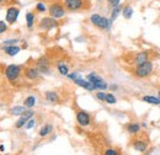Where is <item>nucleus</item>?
I'll list each match as a JSON object with an SVG mask.
<instances>
[{"label":"nucleus","mask_w":160,"mask_h":155,"mask_svg":"<svg viewBox=\"0 0 160 155\" xmlns=\"http://www.w3.org/2000/svg\"><path fill=\"white\" fill-rule=\"evenodd\" d=\"M4 52L6 53V54H9V56H11V57H14V56H16L19 52H20V47H18L16 44H11V46H5V48H4Z\"/></svg>","instance_id":"nucleus-16"},{"label":"nucleus","mask_w":160,"mask_h":155,"mask_svg":"<svg viewBox=\"0 0 160 155\" xmlns=\"http://www.w3.org/2000/svg\"><path fill=\"white\" fill-rule=\"evenodd\" d=\"M57 26H58L57 19H54L52 16L51 18H43L40 21V25H38V27L43 31H49V30H52V28H54Z\"/></svg>","instance_id":"nucleus-6"},{"label":"nucleus","mask_w":160,"mask_h":155,"mask_svg":"<svg viewBox=\"0 0 160 155\" xmlns=\"http://www.w3.org/2000/svg\"><path fill=\"white\" fill-rule=\"evenodd\" d=\"M18 42H19L18 39H8V41H4V44L5 46H11V44H15Z\"/></svg>","instance_id":"nucleus-34"},{"label":"nucleus","mask_w":160,"mask_h":155,"mask_svg":"<svg viewBox=\"0 0 160 155\" xmlns=\"http://www.w3.org/2000/svg\"><path fill=\"white\" fill-rule=\"evenodd\" d=\"M33 115H35V112H33L32 110H27V111H25V112L21 115L20 119L15 123V127H16V128H22V127L27 123V121H28L30 118L33 117Z\"/></svg>","instance_id":"nucleus-10"},{"label":"nucleus","mask_w":160,"mask_h":155,"mask_svg":"<svg viewBox=\"0 0 160 155\" xmlns=\"http://www.w3.org/2000/svg\"><path fill=\"white\" fill-rule=\"evenodd\" d=\"M74 82L77 84V85H79L81 86L82 89H85V90H89V91H92V90H96L95 89V86H94V84L90 81V80H85V79H82V78H79V79H77V80H74Z\"/></svg>","instance_id":"nucleus-11"},{"label":"nucleus","mask_w":160,"mask_h":155,"mask_svg":"<svg viewBox=\"0 0 160 155\" xmlns=\"http://www.w3.org/2000/svg\"><path fill=\"white\" fill-rule=\"evenodd\" d=\"M122 15H123V18L124 19H131L132 16H133V9H132V6H124L123 9H122Z\"/></svg>","instance_id":"nucleus-23"},{"label":"nucleus","mask_w":160,"mask_h":155,"mask_svg":"<svg viewBox=\"0 0 160 155\" xmlns=\"http://www.w3.org/2000/svg\"><path fill=\"white\" fill-rule=\"evenodd\" d=\"M37 67H38V70L41 73H46V74L49 73V63H48V59L46 57H42V58L38 59Z\"/></svg>","instance_id":"nucleus-13"},{"label":"nucleus","mask_w":160,"mask_h":155,"mask_svg":"<svg viewBox=\"0 0 160 155\" xmlns=\"http://www.w3.org/2000/svg\"><path fill=\"white\" fill-rule=\"evenodd\" d=\"M48 11H49V15L52 18H54V19L57 20L64 18V15H65V8L62 6L60 4H52L49 6Z\"/></svg>","instance_id":"nucleus-5"},{"label":"nucleus","mask_w":160,"mask_h":155,"mask_svg":"<svg viewBox=\"0 0 160 155\" xmlns=\"http://www.w3.org/2000/svg\"><path fill=\"white\" fill-rule=\"evenodd\" d=\"M26 107L25 106H15V107H12L11 108V115H14V116H21L26 110H25Z\"/></svg>","instance_id":"nucleus-24"},{"label":"nucleus","mask_w":160,"mask_h":155,"mask_svg":"<svg viewBox=\"0 0 160 155\" xmlns=\"http://www.w3.org/2000/svg\"><path fill=\"white\" fill-rule=\"evenodd\" d=\"M90 21H91V23L94 26L99 27L101 30H110L111 28V25H112V21L111 20L106 19V18L101 16L99 14H92L90 16Z\"/></svg>","instance_id":"nucleus-2"},{"label":"nucleus","mask_w":160,"mask_h":155,"mask_svg":"<svg viewBox=\"0 0 160 155\" xmlns=\"http://www.w3.org/2000/svg\"><path fill=\"white\" fill-rule=\"evenodd\" d=\"M40 70H38V68H27L26 70H25V77L27 78L28 80H36V79H38L40 78Z\"/></svg>","instance_id":"nucleus-12"},{"label":"nucleus","mask_w":160,"mask_h":155,"mask_svg":"<svg viewBox=\"0 0 160 155\" xmlns=\"http://www.w3.org/2000/svg\"><path fill=\"white\" fill-rule=\"evenodd\" d=\"M21 75V67L20 65H16V64H11V65H8L6 69H5V77L9 81H16Z\"/></svg>","instance_id":"nucleus-3"},{"label":"nucleus","mask_w":160,"mask_h":155,"mask_svg":"<svg viewBox=\"0 0 160 155\" xmlns=\"http://www.w3.org/2000/svg\"><path fill=\"white\" fill-rule=\"evenodd\" d=\"M139 129H140V126L138 123H129L127 126V132L129 134H137L139 132Z\"/></svg>","instance_id":"nucleus-20"},{"label":"nucleus","mask_w":160,"mask_h":155,"mask_svg":"<svg viewBox=\"0 0 160 155\" xmlns=\"http://www.w3.org/2000/svg\"><path fill=\"white\" fill-rule=\"evenodd\" d=\"M88 80H90L92 84H94V86H95V89L96 90H106L107 88H108V85L106 84V81L105 80H102L96 73H90L88 77H86Z\"/></svg>","instance_id":"nucleus-4"},{"label":"nucleus","mask_w":160,"mask_h":155,"mask_svg":"<svg viewBox=\"0 0 160 155\" xmlns=\"http://www.w3.org/2000/svg\"><path fill=\"white\" fill-rule=\"evenodd\" d=\"M108 1V4L112 6V8H115V6H117V5H120V1L121 0H107Z\"/></svg>","instance_id":"nucleus-35"},{"label":"nucleus","mask_w":160,"mask_h":155,"mask_svg":"<svg viewBox=\"0 0 160 155\" xmlns=\"http://www.w3.org/2000/svg\"><path fill=\"white\" fill-rule=\"evenodd\" d=\"M4 1H5V0H0V4H1V2H4Z\"/></svg>","instance_id":"nucleus-38"},{"label":"nucleus","mask_w":160,"mask_h":155,"mask_svg":"<svg viewBox=\"0 0 160 155\" xmlns=\"http://www.w3.org/2000/svg\"><path fill=\"white\" fill-rule=\"evenodd\" d=\"M120 12H122V9H121L120 5H117V6H115V8L112 9V12H111V21H112V22L117 19V16L120 15Z\"/></svg>","instance_id":"nucleus-26"},{"label":"nucleus","mask_w":160,"mask_h":155,"mask_svg":"<svg viewBox=\"0 0 160 155\" xmlns=\"http://www.w3.org/2000/svg\"><path fill=\"white\" fill-rule=\"evenodd\" d=\"M99 1H101V0H99Z\"/></svg>","instance_id":"nucleus-40"},{"label":"nucleus","mask_w":160,"mask_h":155,"mask_svg":"<svg viewBox=\"0 0 160 155\" xmlns=\"http://www.w3.org/2000/svg\"><path fill=\"white\" fill-rule=\"evenodd\" d=\"M68 78H69V79H72V80L74 81V80H77V79L81 78V75H80L79 72H74V73H72V74H68Z\"/></svg>","instance_id":"nucleus-30"},{"label":"nucleus","mask_w":160,"mask_h":155,"mask_svg":"<svg viewBox=\"0 0 160 155\" xmlns=\"http://www.w3.org/2000/svg\"><path fill=\"white\" fill-rule=\"evenodd\" d=\"M77 122H78V124L81 126V127H88L91 123V117H90V115L88 112H85V111H79L77 113Z\"/></svg>","instance_id":"nucleus-8"},{"label":"nucleus","mask_w":160,"mask_h":155,"mask_svg":"<svg viewBox=\"0 0 160 155\" xmlns=\"http://www.w3.org/2000/svg\"><path fill=\"white\" fill-rule=\"evenodd\" d=\"M142 100L149 105H155V106H159L160 105V97L152 96V95H147V96H143Z\"/></svg>","instance_id":"nucleus-17"},{"label":"nucleus","mask_w":160,"mask_h":155,"mask_svg":"<svg viewBox=\"0 0 160 155\" xmlns=\"http://www.w3.org/2000/svg\"><path fill=\"white\" fill-rule=\"evenodd\" d=\"M133 148H134L136 150L140 152V153H144V152H147V149H148V144H147L145 140L137 139V140H134V143H133Z\"/></svg>","instance_id":"nucleus-14"},{"label":"nucleus","mask_w":160,"mask_h":155,"mask_svg":"<svg viewBox=\"0 0 160 155\" xmlns=\"http://www.w3.org/2000/svg\"><path fill=\"white\" fill-rule=\"evenodd\" d=\"M19 14H20V10L15 6H10L6 11V22L8 23H14L16 22V20L19 18Z\"/></svg>","instance_id":"nucleus-9"},{"label":"nucleus","mask_w":160,"mask_h":155,"mask_svg":"<svg viewBox=\"0 0 160 155\" xmlns=\"http://www.w3.org/2000/svg\"><path fill=\"white\" fill-rule=\"evenodd\" d=\"M35 105H36V97L35 96L26 97L25 101H23V106H25L26 108H32Z\"/></svg>","instance_id":"nucleus-22"},{"label":"nucleus","mask_w":160,"mask_h":155,"mask_svg":"<svg viewBox=\"0 0 160 155\" xmlns=\"http://www.w3.org/2000/svg\"><path fill=\"white\" fill-rule=\"evenodd\" d=\"M5 150V148H4V145H0V152H4Z\"/></svg>","instance_id":"nucleus-36"},{"label":"nucleus","mask_w":160,"mask_h":155,"mask_svg":"<svg viewBox=\"0 0 160 155\" xmlns=\"http://www.w3.org/2000/svg\"><path fill=\"white\" fill-rule=\"evenodd\" d=\"M152 73H153V63L150 60H147L142 64H138L134 69V75L140 79L149 77Z\"/></svg>","instance_id":"nucleus-1"},{"label":"nucleus","mask_w":160,"mask_h":155,"mask_svg":"<svg viewBox=\"0 0 160 155\" xmlns=\"http://www.w3.org/2000/svg\"><path fill=\"white\" fill-rule=\"evenodd\" d=\"M26 21H27V27L28 28H32L33 27V23H35V15L32 12H27L26 14Z\"/></svg>","instance_id":"nucleus-25"},{"label":"nucleus","mask_w":160,"mask_h":155,"mask_svg":"<svg viewBox=\"0 0 160 155\" xmlns=\"http://www.w3.org/2000/svg\"><path fill=\"white\" fill-rule=\"evenodd\" d=\"M53 132V127L51 126V124H46V126H43L42 128L40 129V137H47L48 134H51Z\"/></svg>","instance_id":"nucleus-21"},{"label":"nucleus","mask_w":160,"mask_h":155,"mask_svg":"<svg viewBox=\"0 0 160 155\" xmlns=\"http://www.w3.org/2000/svg\"><path fill=\"white\" fill-rule=\"evenodd\" d=\"M147 60H149V54L147 52H139L134 57V64L138 65V64H142V63H144Z\"/></svg>","instance_id":"nucleus-15"},{"label":"nucleus","mask_w":160,"mask_h":155,"mask_svg":"<svg viewBox=\"0 0 160 155\" xmlns=\"http://www.w3.org/2000/svg\"><path fill=\"white\" fill-rule=\"evenodd\" d=\"M8 30V25L5 21H0V33H4Z\"/></svg>","instance_id":"nucleus-31"},{"label":"nucleus","mask_w":160,"mask_h":155,"mask_svg":"<svg viewBox=\"0 0 160 155\" xmlns=\"http://www.w3.org/2000/svg\"><path fill=\"white\" fill-rule=\"evenodd\" d=\"M111 89H112V90H115V89H117V85H112V86H111Z\"/></svg>","instance_id":"nucleus-37"},{"label":"nucleus","mask_w":160,"mask_h":155,"mask_svg":"<svg viewBox=\"0 0 160 155\" xmlns=\"http://www.w3.org/2000/svg\"><path fill=\"white\" fill-rule=\"evenodd\" d=\"M36 10H37L38 12H44V11H46V5H44V2H42V1L37 2V4H36Z\"/></svg>","instance_id":"nucleus-29"},{"label":"nucleus","mask_w":160,"mask_h":155,"mask_svg":"<svg viewBox=\"0 0 160 155\" xmlns=\"http://www.w3.org/2000/svg\"><path fill=\"white\" fill-rule=\"evenodd\" d=\"M57 69H58L60 75H64L65 77V75L69 74V68H68V65L64 62H58L57 63Z\"/></svg>","instance_id":"nucleus-19"},{"label":"nucleus","mask_w":160,"mask_h":155,"mask_svg":"<svg viewBox=\"0 0 160 155\" xmlns=\"http://www.w3.org/2000/svg\"><path fill=\"white\" fill-rule=\"evenodd\" d=\"M46 100H47L48 102L57 103V102L59 101V96H58V94L54 92V91H47V92H46Z\"/></svg>","instance_id":"nucleus-18"},{"label":"nucleus","mask_w":160,"mask_h":155,"mask_svg":"<svg viewBox=\"0 0 160 155\" xmlns=\"http://www.w3.org/2000/svg\"><path fill=\"white\" fill-rule=\"evenodd\" d=\"M35 124H36V119H35V118H30V119L27 121V123L25 124V128H26V129H31V128L35 127Z\"/></svg>","instance_id":"nucleus-28"},{"label":"nucleus","mask_w":160,"mask_h":155,"mask_svg":"<svg viewBox=\"0 0 160 155\" xmlns=\"http://www.w3.org/2000/svg\"><path fill=\"white\" fill-rule=\"evenodd\" d=\"M85 0H65L64 6L69 11H79L84 8Z\"/></svg>","instance_id":"nucleus-7"},{"label":"nucleus","mask_w":160,"mask_h":155,"mask_svg":"<svg viewBox=\"0 0 160 155\" xmlns=\"http://www.w3.org/2000/svg\"><path fill=\"white\" fill-rule=\"evenodd\" d=\"M117 150L116 149H106L105 150V155H117Z\"/></svg>","instance_id":"nucleus-32"},{"label":"nucleus","mask_w":160,"mask_h":155,"mask_svg":"<svg viewBox=\"0 0 160 155\" xmlns=\"http://www.w3.org/2000/svg\"><path fill=\"white\" fill-rule=\"evenodd\" d=\"M159 97H160V91H159Z\"/></svg>","instance_id":"nucleus-39"},{"label":"nucleus","mask_w":160,"mask_h":155,"mask_svg":"<svg viewBox=\"0 0 160 155\" xmlns=\"http://www.w3.org/2000/svg\"><path fill=\"white\" fill-rule=\"evenodd\" d=\"M116 97L113 96L112 94H106V98H105V102H107V103H110V105H113V103H116Z\"/></svg>","instance_id":"nucleus-27"},{"label":"nucleus","mask_w":160,"mask_h":155,"mask_svg":"<svg viewBox=\"0 0 160 155\" xmlns=\"http://www.w3.org/2000/svg\"><path fill=\"white\" fill-rule=\"evenodd\" d=\"M96 97H98L100 101H105V98H106V94H105V92H102V90H101L100 92H98V94H96Z\"/></svg>","instance_id":"nucleus-33"},{"label":"nucleus","mask_w":160,"mask_h":155,"mask_svg":"<svg viewBox=\"0 0 160 155\" xmlns=\"http://www.w3.org/2000/svg\"><path fill=\"white\" fill-rule=\"evenodd\" d=\"M64 1H65V0H64Z\"/></svg>","instance_id":"nucleus-41"}]
</instances>
